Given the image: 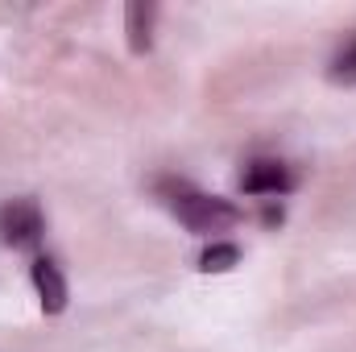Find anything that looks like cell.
<instances>
[{"mask_svg": "<svg viewBox=\"0 0 356 352\" xmlns=\"http://www.w3.org/2000/svg\"><path fill=\"white\" fill-rule=\"evenodd\" d=\"M154 13L158 8L141 4V0L124 8V33H129V50L133 54H149V46H154V38H149L154 33Z\"/></svg>", "mask_w": 356, "mask_h": 352, "instance_id": "obj_5", "label": "cell"}, {"mask_svg": "<svg viewBox=\"0 0 356 352\" xmlns=\"http://www.w3.org/2000/svg\"><path fill=\"white\" fill-rule=\"evenodd\" d=\"M332 83H340V88H356V38L344 42V50L332 58Z\"/></svg>", "mask_w": 356, "mask_h": 352, "instance_id": "obj_7", "label": "cell"}, {"mask_svg": "<svg viewBox=\"0 0 356 352\" xmlns=\"http://www.w3.org/2000/svg\"><path fill=\"white\" fill-rule=\"evenodd\" d=\"M29 278H33V290L42 298V311L46 315H63L67 311V278H63V269L50 257H38L29 265Z\"/></svg>", "mask_w": 356, "mask_h": 352, "instance_id": "obj_4", "label": "cell"}, {"mask_svg": "<svg viewBox=\"0 0 356 352\" xmlns=\"http://www.w3.org/2000/svg\"><path fill=\"white\" fill-rule=\"evenodd\" d=\"M236 265H241V249L228 245V241H216V245H207V249L199 253V269H203V273H228V269H236Z\"/></svg>", "mask_w": 356, "mask_h": 352, "instance_id": "obj_6", "label": "cell"}, {"mask_svg": "<svg viewBox=\"0 0 356 352\" xmlns=\"http://www.w3.org/2000/svg\"><path fill=\"white\" fill-rule=\"evenodd\" d=\"M166 207L175 211V220L182 228L199 232V237H211V232H228L241 224V207L220 199V195H203L186 182L178 186H166Z\"/></svg>", "mask_w": 356, "mask_h": 352, "instance_id": "obj_1", "label": "cell"}, {"mask_svg": "<svg viewBox=\"0 0 356 352\" xmlns=\"http://www.w3.org/2000/svg\"><path fill=\"white\" fill-rule=\"evenodd\" d=\"M290 186H294V175H290L282 162H273V158L249 162L245 175H241V191H245V195H257V199H277V195H286Z\"/></svg>", "mask_w": 356, "mask_h": 352, "instance_id": "obj_3", "label": "cell"}, {"mask_svg": "<svg viewBox=\"0 0 356 352\" xmlns=\"http://www.w3.org/2000/svg\"><path fill=\"white\" fill-rule=\"evenodd\" d=\"M46 232V220L33 199H13L0 207V241L8 249H33Z\"/></svg>", "mask_w": 356, "mask_h": 352, "instance_id": "obj_2", "label": "cell"}]
</instances>
